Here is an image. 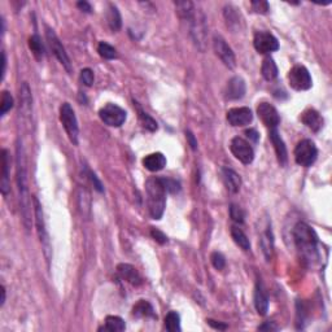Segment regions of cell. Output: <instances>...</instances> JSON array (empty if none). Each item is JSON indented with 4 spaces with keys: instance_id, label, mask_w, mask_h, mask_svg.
Wrapping results in <instances>:
<instances>
[{
    "instance_id": "cell-1",
    "label": "cell",
    "mask_w": 332,
    "mask_h": 332,
    "mask_svg": "<svg viewBox=\"0 0 332 332\" xmlns=\"http://www.w3.org/2000/svg\"><path fill=\"white\" fill-rule=\"evenodd\" d=\"M293 242L300 257L307 266H314L319 261L318 235L307 223L298 222L293 227Z\"/></svg>"
},
{
    "instance_id": "cell-2",
    "label": "cell",
    "mask_w": 332,
    "mask_h": 332,
    "mask_svg": "<svg viewBox=\"0 0 332 332\" xmlns=\"http://www.w3.org/2000/svg\"><path fill=\"white\" fill-rule=\"evenodd\" d=\"M16 166H17V186L20 194V205L22 213V222L26 230L31 227V200L28 187V172H26V158L22 143H17L16 151Z\"/></svg>"
},
{
    "instance_id": "cell-3",
    "label": "cell",
    "mask_w": 332,
    "mask_h": 332,
    "mask_svg": "<svg viewBox=\"0 0 332 332\" xmlns=\"http://www.w3.org/2000/svg\"><path fill=\"white\" fill-rule=\"evenodd\" d=\"M148 211L153 220H161L166 208V191L160 178H149L146 182Z\"/></svg>"
},
{
    "instance_id": "cell-4",
    "label": "cell",
    "mask_w": 332,
    "mask_h": 332,
    "mask_svg": "<svg viewBox=\"0 0 332 332\" xmlns=\"http://www.w3.org/2000/svg\"><path fill=\"white\" fill-rule=\"evenodd\" d=\"M189 23V35L200 51H205L206 34H208V26H206L205 14L200 9H195L194 14L188 20Z\"/></svg>"
},
{
    "instance_id": "cell-5",
    "label": "cell",
    "mask_w": 332,
    "mask_h": 332,
    "mask_svg": "<svg viewBox=\"0 0 332 332\" xmlns=\"http://www.w3.org/2000/svg\"><path fill=\"white\" fill-rule=\"evenodd\" d=\"M60 121H61L62 126H64L65 131L68 134V138L74 146H78L79 141V127L78 121H77L76 112L72 108L69 103H64L60 107Z\"/></svg>"
},
{
    "instance_id": "cell-6",
    "label": "cell",
    "mask_w": 332,
    "mask_h": 332,
    "mask_svg": "<svg viewBox=\"0 0 332 332\" xmlns=\"http://www.w3.org/2000/svg\"><path fill=\"white\" fill-rule=\"evenodd\" d=\"M33 204H34V217H35L34 221H35V226H37L38 236H39L40 244H42L43 247V252H44L45 259H47V261H51V244H50V236H48L47 228H45L42 205H40L37 196L33 197Z\"/></svg>"
},
{
    "instance_id": "cell-7",
    "label": "cell",
    "mask_w": 332,
    "mask_h": 332,
    "mask_svg": "<svg viewBox=\"0 0 332 332\" xmlns=\"http://www.w3.org/2000/svg\"><path fill=\"white\" fill-rule=\"evenodd\" d=\"M293 155H295V160L298 165L304 166V168H309L317 160L318 149L315 147L314 141L310 140V139H304L300 143H297Z\"/></svg>"
},
{
    "instance_id": "cell-8",
    "label": "cell",
    "mask_w": 332,
    "mask_h": 332,
    "mask_svg": "<svg viewBox=\"0 0 332 332\" xmlns=\"http://www.w3.org/2000/svg\"><path fill=\"white\" fill-rule=\"evenodd\" d=\"M99 117L104 122L105 125L110 127H120L125 124L127 118V113L126 110L122 109L118 105L109 104L104 105L102 109L99 110Z\"/></svg>"
},
{
    "instance_id": "cell-9",
    "label": "cell",
    "mask_w": 332,
    "mask_h": 332,
    "mask_svg": "<svg viewBox=\"0 0 332 332\" xmlns=\"http://www.w3.org/2000/svg\"><path fill=\"white\" fill-rule=\"evenodd\" d=\"M288 81L296 91H306L313 86L312 76L304 65H295L288 73Z\"/></svg>"
},
{
    "instance_id": "cell-10",
    "label": "cell",
    "mask_w": 332,
    "mask_h": 332,
    "mask_svg": "<svg viewBox=\"0 0 332 332\" xmlns=\"http://www.w3.org/2000/svg\"><path fill=\"white\" fill-rule=\"evenodd\" d=\"M45 38H47L48 44H50V47H51L52 52H54V55L56 56V59L60 61V64L64 66L65 70L68 72V73H72L70 59H69L68 54H66V51H65L64 45H62V43L60 42L56 33H55L52 29L45 28Z\"/></svg>"
},
{
    "instance_id": "cell-11",
    "label": "cell",
    "mask_w": 332,
    "mask_h": 332,
    "mask_svg": "<svg viewBox=\"0 0 332 332\" xmlns=\"http://www.w3.org/2000/svg\"><path fill=\"white\" fill-rule=\"evenodd\" d=\"M231 153L235 156V158L240 161L244 165H249L254 160V151L252 148L251 143L240 136H235L230 143Z\"/></svg>"
},
{
    "instance_id": "cell-12",
    "label": "cell",
    "mask_w": 332,
    "mask_h": 332,
    "mask_svg": "<svg viewBox=\"0 0 332 332\" xmlns=\"http://www.w3.org/2000/svg\"><path fill=\"white\" fill-rule=\"evenodd\" d=\"M253 45L256 51L261 55H268L279 50V42L269 31H257L254 34Z\"/></svg>"
},
{
    "instance_id": "cell-13",
    "label": "cell",
    "mask_w": 332,
    "mask_h": 332,
    "mask_svg": "<svg viewBox=\"0 0 332 332\" xmlns=\"http://www.w3.org/2000/svg\"><path fill=\"white\" fill-rule=\"evenodd\" d=\"M213 48L214 52L220 57L221 61L227 66L228 69H234L236 65V59H235V54L232 51V48L226 43L221 35H214L213 38Z\"/></svg>"
},
{
    "instance_id": "cell-14",
    "label": "cell",
    "mask_w": 332,
    "mask_h": 332,
    "mask_svg": "<svg viewBox=\"0 0 332 332\" xmlns=\"http://www.w3.org/2000/svg\"><path fill=\"white\" fill-rule=\"evenodd\" d=\"M257 114H258L262 124L270 130L276 129L278 125L280 124V115H279L278 110L269 103H259L258 107H257Z\"/></svg>"
},
{
    "instance_id": "cell-15",
    "label": "cell",
    "mask_w": 332,
    "mask_h": 332,
    "mask_svg": "<svg viewBox=\"0 0 332 332\" xmlns=\"http://www.w3.org/2000/svg\"><path fill=\"white\" fill-rule=\"evenodd\" d=\"M226 118L231 126H247L253 121V113L247 107L232 108L227 112Z\"/></svg>"
},
{
    "instance_id": "cell-16",
    "label": "cell",
    "mask_w": 332,
    "mask_h": 332,
    "mask_svg": "<svg viewBox=\"0 0 332 332\" xmlns=\"http://www.w3.org/2000/svg\"><path fill=\"white\" fill-rule=\"evenodd\" d=\"M245 82L242 77H232L225 88V98L227 100H239L245 95Z\"/></svg>"
},
{
    "instance_id": "cell-17",
    "label": "cell",
    "mask_w": 332,
    "mask_h": 332,
    "mask_svg": "<svg viewBox=\"0 0 332 332\" xmlns=\"http://www.w3.org/2000/svg\"><path fill=\"white\" fill-rule=\"evenodd\" d=\"M269 138H270L271 144L274 146V151H275L279 163H280L281 166H286L287 165V161H288L287 147H286L284 141H283V139H281L280 135H279L278 130L271 129Z\"/></svg>"
},
{
    "instance_id": "cell-18",
    "label": "cell",
    "mask_w": 332,
    "mask_h": 332,
    "mask_svg": "<svg viewBox=\"0 0 332 332\" xmlns=\"http://www.w3.org/2000/svg\"><path fill=\"white\" fill-rule=\"evenodd\" d=\"M117 273H118L120 278H121L122 280L127 281V283H130L131 286L138 287V286H140L141 283H143V279H141L138 270L129 264L118 265V266H117Z\"/></svg>"
},
{
    "instance_id": "cell-19",
    "label": "cell",
    "mask_w": 332,
    "mask_h": 332,
    "mask_svg": "<svg viewBox=\"0 0 332 332\" xmlns=\"http://www.w3.org/2000/svg\"><path fill=\"white\" fill-rule=\"evenodd\" d=\"M222 179L225 182L226 188L232 194H238L242 187V178L238 174L235 170L228 169V168H223L222 169Z\"/></svg>"
},
{
    "instance_id": "cell-20",
    "label": "cell",
    "mask_w": 332,
    "mask_h": 332,
    "mask_svg": "<svg viewBox=\"0 0 332 332\" xmlns=\"http://www.w3.org/2000/svg\"><path fill=\"white\" fill-rule=\"evenodd\" d=\"M301 122L312 131H319L323 127V118L315 109H306L301 114Z\"/></svg>"
},
{
    "instance_id": "cell-21",
    "label": "cell",
    "mask_w": 332,
    "mask_h": 332,
    "mask_svg": "<svg viewBox=\"0 0 332 332\" xmlns=\"http://www.w3.org/2000/svg\"><path fill=\"white\" fill-rule=\"evenodd\" d=\"M2 180H0V191L3 196H7L11 189V182H9V153L7 149L2 151Z\"/></svg>"
},
{
    "instance_id": "cell-22",
    "label": "cell",
    "mask_w": 332,
    "mask_h": 332,
    "mask_svg": "<svg viewBox=\"0 0 332 332\" xmlns=\"http://www.w3.org/2000/svg\"><path fill=\"white\" fill-rule=\"evenodd\" d=\"M143 165L149 172H160V170H162L166 166V157L160 152L151 153V155L146 156V157L143 158Z\"/></svg>"
},
{
    "instance_id": "cell-23",
    "label": "cell",
    "mask_w": 332,
    "mask_h": 332,
    "mask_svg": "<svg viewBox=\"0 0 332 332\" xmlns=\"http://www.w3.org/2000/svg\"><path fill=\"white\" fill-rule=\"evenodd\" d=\"M254 307L259 315H266L269 310V297L259 281H257L254 290Z\"/></svg>"
},
{
    "instance_id": "cell-24",
    "label": "cell",
    "mask_w": 332,
    "mask_h": 332,
    "mask_svg": "<svg viewBox=\"0 0 332 332\" xmlns=\"http://www.w3.org/2000/svg\"><path fill=\"white\" fill-rule=\"evenodd\" d=\"M132 315L136 318H157L155 309L147 300H140L132 307Z\"/></svg>"
},
{
    "instance_id": "cell-25",
    "label": "cell",
    "mask_w": 332,
    "mask_h": 332,
    "mask_svg": "<svg viewBox=\"0 0 332 332\" xmlns=\"http://www.w3.org/2000/svg\"><path fill=\"white\" fill-rule=\"evenodd\" d=\"M77 201H78V208L81 210L82 216L88 218L91 216V195L86 188L81 187L77 194Z\"/></svg>"
},
{
    "instance_id": "cell-26",
    "label": "cell",
    "mask_w": 332,
    "mask_h": 332,
    "mask_svg": "<svg viewBox=\"0 0 332 332\" xmlns=\"http://www.w3.org/2000/svg\"><path fill=\"white\" fill-rule=\"evenodd\" d=\"M107 23L113 33L118 31L122 26V18L120 14L118 8L113 4H109L107 11Z\"/></svg>"
},
{
    "instance_id": "cell-27",
    "label": "cell",
    "mask_w": 332,
    "mask_h": 332,
    "mask_svg": "<svg viewBox=\"0 0 332 332\" xmlns=\"http://www.w3.org/2000/svg\"><path fill=\"white\" fill-rule=\"evenodd\" d=\"M126 329V324L121 317L117 315H109L105 318V324L99 328V331H109V332H121Z\"/></svg>"
},
{
    "instance_id": "cell-28",
    "label": "cell",
    "mask_w": 332,
    "mask_h": 332,
    "mask_svg": "<svg viewBox=\"0 0 332 332\" xmlns=\"http://www.w3.org/2000/svg\"><path fill=\"white\" fill-rule=\"evenodd\" d=\"M175 8H177L178 16H179L182 20L188 21L192 14H194L196 7H195V4L192 3V2H189V0H178V2H175Z\"/></svg>"
},
{
    "instance_id": "cell-29",
    "label": "cell",
    "mask_w": 332,
    "mask_h": 332,
    "mask_svg": "<svg viewBox=\"0 0 332 332\" xmlns=\"http://www.w3.org/2000/svg\"><path fill=\"white\" fill-rule=\"evenodd\" d=\"M31 102H33V99H31V92L30 88H29V85L26 82H23L22 85H21L20 88V110L25 115H28L31 110Z\"/></svg>"
},
{
    "instance_id": "cell-30",
    "label": "cell",
    "mask_w": 332,
    "mask_h": 332,
    "mask_svg": "<svg viewBox=\"0 0 332 332\" xmlns=\"http://www.w3.org/2000/svg\"><path fill=\"white\" fill-rule=\"evenodd\" d=\"M261 73L266 81H274L278 77V66H276L275 61L271 57H266L262 62Z\"/></svg>"
},
{
    "instance_id": "cell-31",
    "label": "cell",
    "mask_w": 332,
    "mask_h": 332,
    "mask_svg": "<svg viewBox=\"0 0 332 332\" xmlns=\"http://www.w3.org/2000/svg\"><path fill=\"white\" fill-rule=\"evenodd\" d=\"M231 236H232L234 242L242 248L243 251L248 252L251 249V242H249V239H248V236L244 234V231H243L242 228L236 227V226H232V227H231Z\"/></svg>"
},
{
    "instance_id": "cell-32",
    "label": "cell",
    "mask_w": 332,
    "mask_h": 332,
    "mask_svg": "<svg viewBox=\"0 0 332 332\" xmlns=\"http://www.w3.org/2000/svg\"><path fill=\"white\" fill-rule=\"evenodd\" d=\"M261 248L265 257H266V259L270 261L274 251V239H273V232H271V230H266L264 234L261 235Z\"/></svg>"
},
{
    "instance_id": "cell-33",
    "label": "cell",
    "mask_w": 332,
    "mask_h": 332,
    "mask_svg": "<svg viewBox=\"0 0 332 332\" xmlns=\"http://www.w3.org/2000/svg\"><path fill=\"white\" fill-rule=\"evenodd\" d=\"M223 14H225L226 23H227L228 28L232 29V30H236L238 28H240L242 18H240V14L238 13V11L234 8V7L231 6L226 7Z\"/></svg>"
},
{
    "instance_id": "cell-34",
    "label": "cell",
    "mask_w": 332,
    "mask_h": 332,
    "mask_svg": "<svg viewBox=\"0 0 332 332\" xmlns=\"http://www.w3.org/2000/svg\"><path fill=\"white\" fill-rule=\"evenodd\" d=\"M29 48H30L33 55H34L38 60L43 59L45 51H44V45H43V42L39 38V35L34 34L29 38Z\"/></svg>"
},
{
    "instance_id": "cell-35",
    "label": "cell",
    "mask_w": 332,
    "mask_h": 332,
    "mask_svg": "<svg viewBox=\"0 0 332 332\" xmlns=\"http://www.w3.org/2000/svg\"><path fill=\"white\" fill-rule=\"evenodd\" d=\"M165 328L170 332L180 331V317L177 312H170L165 317Z\"/></svg>"
},
{
    "instance_id": "cell-36",
    "label": "cell",
    "mask_w": 332,
    "mask_h": 332,
    "mask_svg": "<svg viewBox=\"0 0 332 332\" xmlns=\"http://www.w3.org/2000/svg\"><path fill=\"white\" fill-rule=\"evenodd\" d=\"M138 113H139V120H140L141 125H143V127L146 130H148V131L151 132H155L156 130L158 129V125L157 122L155 121V120L151 117V115L148 114V113L144 112L141 108L138 107Z\"/></svg>"
},
{
    "instance_id": "cell-37",
    "label": "cell",
    "mask_w": 332,
    "mask_h": 332,
    "mask_svg": "<svg viewBox=\"0 0 332 332\" xmlns=\"http://www.w3.org/2000/svg\"><path fill=\"white\" fill-rule=\"evenodd\" d=\"M98 52L99 55L105 60H113L117 57V51H115V48L112 47L110 44H108L107 42L99 43Z\"/></svg>"
},
{
    "instance_id": "cell-38",
    "label": "cell",
    "mask_w": 332,
    "mask_h": 332,
    "mask_svg": "<svg viewBox=\"0 0 332 332\" xmlns=\"http://www.w3.org/2000/svg\"><path fill=\"white\" fill-rule=\"evenodd\" d=\"M13 108V98L8 91H3L2 93V110H0V115H6L9 110Z\"/></svg>"
},
{
    "instance_id": "cell-39",
    "label": "cell",
    "mask_w": 332,
    "mask_h": 332,
    "mask_svg": "<svg viewBox=\"0 0 332 332\" xmlns=\"http://www.w3.org/2000/svg\"><path fill=\"white\" fill-rule=\"evenodd\" d=\"M161 183H162L163 188H165L166 192H170V194H177V192L180 191V184L179 182H177L175 179H172V178H160Z\"/></svg>"
},
{
    "instance_id": "cell-40",
    "label": "cell",
    "mask_w": 332,
    "mask_h": 332,
    "mask_svg": "<svg viewBox=\"0 0 332 332\" xmlns=\"http://www.w3.org/2000/svg\"><path fill=\"white\" fill-rule=\"evenodd\" d=\"M210 262L214 266V269H217V270H223L226 266L225 256L222 253H220V252H213L210 254Z\"/></svg>"
},
{
    "instance_id": "cell-41",
    "label": "cell",
    "mask_w": 332,
    "mask_h": 332,
    "mask_svg": "<svg viewBox=\"0 0 332 332\" xmlns=\"http://www.w3.org/2000/svg\"><path fill=\"white\" fill-rule=\"evenodd\" d=\"M230 216L234 222L236 223L244 222V211H243V209L240 208V206L235 205V204H232V205L230 206Z\"/></svg>"
},
{
    "instance_id": "cell-42",
    "label": "cell",
    "mask_w": 332,
    "mask_h": 332,
    "mask_svg": "<svg viewBox=\"0 0 332 332\" xmlns=\"http://www.w3.org/2000/svg\"><path fill=\"white\" fill-rule=\"evenodd\" d=\"M81 81L82 83L87 87H91L93 85V81H95V76H93V72L91 70L90 68H86L81 72Z\"/></svg>"
},
{
    "instance_id": "cell-43",
    "label": "cell",
    "mask_w": 332,
    "mask_h": 332,
    "mask_svg": "<svg viewBox=\"0 0 332 332\" xmlns=\"http://www.w3.org/2000/svg\"><path fill=\"white\" fill-rule=\"evenodd\" d=\"M252 8L256 13L259 14H266L269 11H270V6H269L268 2H265V0H257V2H252L251 3Z\"/></svg>"
},
{
    "instance_id": "cell-44",
    "label": "cell",
    "mask_w": 332,
    "mask_h": 332,
    "mask_svg": "<svg viewBox=\"0 0 332 332\" xmlns=\"http://www.w3.org/2000/svg\"><path fill=\"white\" fill-rule=\"evenodd\" d=\"M151 235H152V238L158 244H166V243H168V236L163 234L162 231L157 230V228H152V230H151Z\"/></svg>"
},
{
    "instance_id": "cell-45",
    "label": "cell",
    "mask_w": 332,
    "mask_h": 332,
    "mask_svg": "<svg viewBox=\"0 0 332 332\" xmlns=\"http://www.w3.org/2000/svg\"><path fill=\"white\" fill-rule=\"evenodd\" d=\"M88 177H90L91 182H92V184H93V187H95L96 191H99V192H104V187H103L102 182H100V180H99V178L96 177L95 173H92V172H90V170H88Z\"/></svg>"
},
{
    "instance_id": "cell-46",
    "label": "cell",
    "mask_w": 332,
    "mask_h": 332,
    "mask_svg": "<svg viewBox=\"0 0 332 332\" xmlns=\"http://www.w3.org/2000/svg\"><path fill=\"white\" fill-rule=\"evenodd\" d=\"M258 329H261V331H276L278 326L274 322H265L264 324L258 327Z\"/></svg>"
},
{
    "instance_id": "cell-47",
    "label": "cell",
    "mask_w": 332,
    "mask_h": 332,
    "mask_svg": "<svg viewBox=\"0 0 332 332\" xmlns=\"http://www.w3.org/2000/svg\"><path fill=\"white\" fill-rule=\"evenodd\" d=\"M77 7H78L79 9H81L82 12H86V13H91L92 12V7H91L90 3H87V2H78L77 3Z\"/></svg>"
},
{
    "instance_id": "cell-48",
    "label": "cell",
    "mask_w": 332,
    "mask_h": 332,
    "mask_svg": "<svg viewBox=\"0 0 332 332\" xmlns=\"http://www.w3.org/2000/svg\"><path fill=\"white\" fill-rule=\"evenodd\" d=\"M208 324L210 327H213V328H216V329H226L227 328V324H225V323H221V322H217V321H213V319H208Z\"/></svg>"
},
{
    "instance_id": "cell-49",
    "label": "cell",
    "mask_w": 332,
    "mask_h": 332,
    "mask_svg": "<svg viewBox=\"0 0 332 332\" xmlns=\"http://www.w3.org/2000/svg\"><path fill=\"white\" fill-rule=\"evenodd\" d=\"M186 136H187V140H188L189 146H191V148L197 149V140L195 139L194 134H192L191 131H186Z\"/></svg>"
},
{
    "instance_id": "cell-50",
    "label": "cell",
    "mask_w": 332,
    "mask_h": 332,
    "mask_svg": "<svg viewBox=\"0 0 332 332\" xmlns=\"http://www.w3.org/2000/svg\"><path fill=\"white\" fill-rule=\"evenodd\" d=\"M247 135H248V138H251L252 140L254 141V143H256L257 140H258V132L256 131V130L254 129H249V130H247Z\"/></svg>"
},
{
    "instance_id": "cell-51",
    "label": "cell",
    "mask_w": 332,
    "mask_h": 332,
    "mask_svg": "<svg viewBox=\"0 0 332 332\" xmlns=\"http://www.w3.org/2000/svg\"><path fill=\"white\" fill-rule=\"evenodd\" d=\"M6 70H7V56H6V52H3V54H2V79H4Z\"/></svg>"
},
{
    "instance_id": "cell-52",
    "label": "cell",
    "mask_w": 332,
    "mask_h": 332,
    "mask_svg": "<svg viewBox=\"0 0 332 332\" xmlns=\"http://www.w3.org/2000/svg\"><path fill=\"white\" fill-rule=\"evenodd\" d=\"M4 302H6V287L2 286V306L4 305Z\"/></svg>"
}]
</instances>
